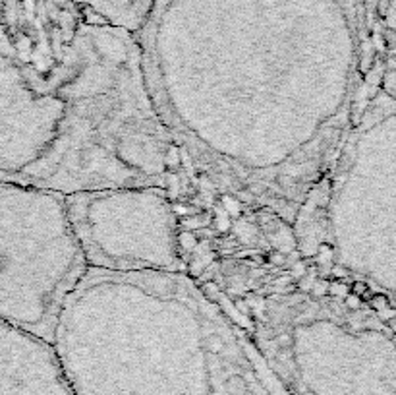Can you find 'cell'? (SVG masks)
<instances>
[{
	"label": "cell",
	"mask_w": 396,
	"mask_h": 395,
	"mask_svg": "<svg viewBox=\"0 0 396 395\" xmlns=\"http://www.w3.org/2000/svg\"><path fill=\"white\" fill-rule=\"evenodd\" d=\"M137 39L180 153L223 192L296 221L352 128V0H157Z\"/></svg>",
	"instance_id": "6da1fadb"
},
{
	"label": "cell",
	"mask_w": 396,
	"mask_h": 395,
	"mask_svg": "<svg viewBox=\"0 0 396 395\" xmlns=\"http://www.w3.org/2000/svg\"><path fill=\"white\" fill-rule=\"evenodd\" d=\"M180 155L151 101L135 33L80 23L43 61L0 37V183L62 196L168 188Z\"/></svg>",
	"instance_id": "7a4b0ae2"
},
{
	"label": "cell",
	"mask_w": 396,
	"mask_h": 395,
	"mask_svg": "<svg viewBox=\"0 0 396 395\" xmlns=\"http://www.w3.org/2000/svg\"><path fill=\"white\" fill-rule=\"evenodd\" d=\"M325 229L344 274L395 295L396 113L379 92L352 124L330 167Z\"/></svg>",
	"instance_id": "3957f363"
},
{
	"label": "cell",
	"mask_w": 396,
	"mask_h": 395,
	"mask_svg": "<svg viewBox=\"0 0 396 395\" xmlns=\"http://www.w3.org/2000/svg\"><path fill=\"white\" fill-rule=\"evenodd\" d=\"M87 272L66 196L0 183V320L53 343Z\"/></svg>",
	"instance_id": "277c9868"
},
{
	"label": "cell",
	"mask_w": 396,
	"mask_h": 395,
	"mask_svg": "<svg viewBox=\"0 0 396 395\" xmlns=\"http://www.w3.org/2000/svg\"><path fill=\"white\" fill-rule=\"evenodd\" d=\"M66 204L89 269L184 272L178 215L166 188L82 192L66 196Z\"/></svg>",
	"instance_id": "5b68a950"
},
{
	"label": "cell",
	"mask_w": 396,
	"mask_h": 395,
	"mask_svg": "<svg viewBox=\"0 0 396 395\" xmlns=\"http://www.w3.org/2000/svg\"><path fill=\"white\" fill-rule=\"evenodd\" d=\"M99 23L114 25L130 33H140L149 20L157 0H74Z\"/></svg>",
	"instance_id": "8992f818"
}]
</instances>
